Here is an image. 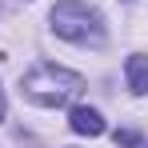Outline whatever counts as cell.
I'll list each match as a JSON object with an SVG mask.
<instances>
[{
	"label": "cell",
	"mask_w": 148,
	"mask_h": 148,
	"mask_svg": "<svg viewBox=\"0 0 148 148\" xmlns=\"http://www.w3.org/2000/svg\"><path fill=\"white\" fill-rule=\"evenodd\" d=\"M20 92L32 104H40V108H64V104H72L84 92V76L64 68V64H48L44 60V64H36V68H28L20 76Z\"/></svg>",
	"instance_id": "cell-1"
},
{
	"label": "cell",
	"mask_w": 148,
	"mask_h": 148,
	"mask_svg": "<svg viewBox=\"0 0 148 148\" xmlns=\"http://www.w3.org/2000/svg\"><path fill=\"white\" fill-rule=\"evenodd\" d=\"M52 32L72 44H104V16L84 0H60L52 8Z\"/></svg>",
	"instance_id": "cell-2"
},
{
	"label": "cell",
	"mask_w": 148,
	"mask_h": 148,
	"mask_svg": "<svg viewBox=\"0 0 148 148\" xmlns=\"http://www.w3.org/2000/svg\"><path fill=\"white\" fill-rule=\"evenodd\" d=\"M68 128H72L76 136H100L108 124H104V116H100L96 108H88V104H76L72 116H68Z\"/></svg>",
	"instance_id": "cell-3"
},
{
	"label": "cell",
	"mask_w": 148,
	"mask_h": 148,
	"mask_svg": "<svg viewBox=\"0 0 148 148\" xmlns=\"http://www.w3.org/2000/svg\"><path fill=\"white\" fill-rule=\"evenodd\" d=\"M124 76H128V88L136 96H148V56H128L124 60Z\"/></svg>",
	"instance_id": "cell-4"
},
{
	"label": "cell",
	"mask_w": 148,
	"mask_h": 148,
	"mask_svg": "<svg viewBox=\"0 0 148 148\" xmlns=\"http://www.w3.org/2000/svg\"><path fill=\"white\" fill-rule=\"evenodd\" d=\"M116 144H120V148H136V144H140V132H132V128H120V132H116Z\"/></svg>",
	"instance_id": "cell-5"
},
{
	"label": "cell",
	"mask_w": 148,
	"mask_h": 148,
	"mask_svg": "<svg viewBox=\"0 0 148 148\" xmlns=\"http://www.w3.org/2000/svg\"><path fill=\"white\" fill-rule=\"evenodd\" d=\"M0 120H4V88H0Z\"/></svg>",
	"instance_id": "cell-6"
}]
</instances>
